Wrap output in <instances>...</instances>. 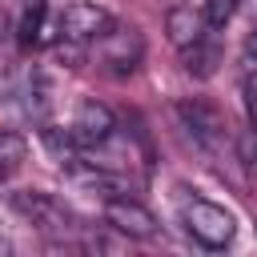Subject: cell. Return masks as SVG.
Returning a JSON list of instances; mask_svg holds the SVG:
<instances>
[{"label":"cell","mask_w":257,"mask_h":257,"mask_svg":"<svg viewBox=\"0 0 257 257\" xmlns=\"http://www.w3.org/2000/svg\"><path fill=\"white\" fill-rule=\"evenodd\" d=\"M177 213H181L185 233H189L197 245H205V249H229L233 237H237V221H233V213H229L225 205H213V201L193 197V193H185V189H181V197H177Z\"/></svg>","instance_id":"1"},{"label":"cell","mask_w":257,"mask_h":257,"mask_svg":"<svg viewBox=\"0 0 257 257\" xmlns=\"http://www.w3.org/2000/svg\"><path fill=\"white\" fill-rule=\"evenodd\" d=\"M112 28H116V16H112L108 8L84 4V0L60 8V12H56V24H52L56 44H68V48H88V44H96L100 36H108Z\"/></svg>","instance_id":"2"},{"label":"cell","mask_w":257,"mask_h":257,"mask_svg":"<svg viewBox=\"0 0 257 257\" xmlns=\"http://www.w3.org/2000/svg\"><path fill=\"white\" fill-rule=\"evenodd\" d=\"M112 137H116V116H112V108L100 104V100H84V104L76 108V116L68 120V128H64V145L56 141V153H68V149L96 153V149H104Z\"/></svg>","instance_id":"3"},{"label":"cell","mask_w":257,"mask_h":257,"mask_svg":"<svg viewBox=\"0 0 257 257\" xmlns=\"http://www.w3.org/2000/svg\"><path fill=\"white\" fill-rule=\"evenodd\" d=\"M12 209H16L28 225H36L40 233H48V237H68V233L80 229V217H76L60 197H52V193L20 189V193H12Z\"/></svg>","instance_id":"4"},{"label":"cell","mask_w":257,"mask_h":257,"mask_svg":"<svg viewBox=\"0 0 257 257\" xmlns=\"http://www.w3.org/2000/svg\"><path fill=\"white\" fill-rule=\"evenodd\" d=\"M96 52H100V60L108 64V72H116V76H124V72H137V64H141V56H145V40H141V32L128 24H116L108 36H100L96 40Z\"/></svg>","instance_id":"5"},{"label":"cell","mask_w":257,"mask_h":257,"mask_svg":"<svg viewBox=\"0 0 257 257\" xmlns=\"http://www.w3.org/2000/svg\"><path fill=\"white\" fill-rule=\"evenodd\" d=\"M104 221H108L116 233L133 237V241H153V237H157V217H153L137 197H108V201H104Z\"/></svg>","instance_id":"6"},{"label":"cell","mask_w":257,"mask_h":257,"mask_svg":"<svg viewBox=\"0 0 257 257\" xmlns=\"http://www.w3.org/2000/svg\"><path fill=\"white\" fill-rule=\"evenodd\" d=\"M177 116L185 120V128H189L201 145H209V149H221V145H225V120H221L217 108H209V104H181Z\"/></svg>","instance_id":"7"},{"label":"cell","mask_w":257,"mask_h":257,"mask_svg":"<svg viewBox=\"0 0 257 257\" xmlns=\"http://www.w3.org/2000/svg\"><path fill=\"white\" fill-rule=\"evenodd\" d=\"M165 28H169V40H173L181 52L209 36V32H205V28H209V24H205V16H201V12H193L189 4L169 8V12H165Z\"/></svg>","instance_id":"8"},{"label":"cell","mask_w":257,"mask_h":257,"mask_svg":"<svg viewBox=\"0 0 257 257\" xmlns=\"http://www.w3.org/2000/svg\"><path fill=\"white\" fill-rule=\"evenodd\" d=\"M16 32H20V44L24 48L44 44V32H48V24H44V0H24V16H20Z\"/></svg>","instance_id":"9"},{"label":"cell","mask_w":257,"mask_h":257,"mask_svg":"<svg viewBox=\"0 0 257 257\" xmlns=\"http://www.w3.org/2000/svg\"><path fill=\"white\" fill-rule=\"evenodd\" d=\"M24 157H28L24 137H20V133H12V128H0V181H4L8 173H16Z\"/></svg>","instance_id":"10"},{"label":"cell","mask_w":257,"mask_h":257,"mask_svg":"<svg viewBox=\"0 0 257 257\" xmlns=\"http://www.w3.org/2000/svg\"><path fill=\"white\" fill-rule=\"evenodd\" d=\"M181 56H185V68H189V72H197V76H209L221 52H217V44H213V40L205 36V40H197L193 48H185Z\"/></svg>","instance_id":"11"},{"label":"cell","mask_w":257,"mask_h":257,"mask_svg":"<svg viewBox=\"0 0 257 257\" xmlns=\"http://www.w3.org/2000/svg\"><path fill=\"white\" fill-rule=\"evenodd\" d=\"M237 8H241V0H205L201 16H205L209 28H225V24L237 16Z\"/></svg>","instance_id":"12"},{"label":"cell","mask_w":257,"mask_h":257,"mask_svg":"<svg viewBox=\"0 0 257 257\" xmlns=\"http://www.w3.org/2000/svg\"><path fill=\"white\" fill-rule=\"evenodd\" d=\"M245 104H249V120L257 124V80L245 84Z\"/></svg>","instance_id":"13"},{"label":"cell","mask_w":257,"mask_h":257,"mask_svg":"<svg viewBox=\"0 0 257 257\" xmlns=\"http://www.w3.org/2000/svg\"><path fill=\"white\" fill-rule=\"evenodd\" d=\"M245 52H249V56H253V60H257V28H253V32H249V40H245Z\"/></svg>","instance_id":"14"},{"label":"cell","mask_w":257,"mask_h":257,"mask_svg":"<svg viewBox=\"0 0 257 257\" xmlns=\"http://www.w3.org/2000/svg\"><path fill=\"white\" fill-rule=\"evenodd\" d=\"M0 36H4V16H0Z\"/></svg>","instance_id":"15"},{"label":"cell","mask_w":257,"mask_h":257,"mask_svg":"<svg viewBox=\"0 0 257 257\" xmlns=\"http://www.w3.org/2000/svg\"><path fill=\"white\" fill-rule=\"evenodd\" d=\"M249 4H253V12H257V0H249Z\"/></svg>","instance_id":"16"}]
</instances>
